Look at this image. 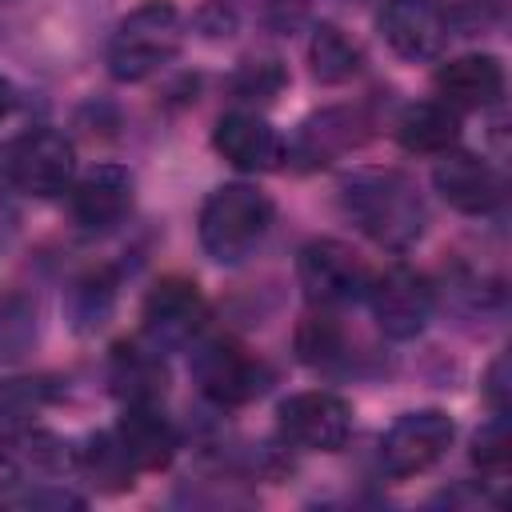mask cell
I'll list each match as a JSON object with an SVG mask.
<instances>
[{"instance_id": "e0dca14e", "label": "cell", "mask_w": 512, "mask_h": 512, "mask_svg": "<svg viewBox=\"0 0 512 512\" xmlns=\"http://www.w3.org/2000/svg\"><path fill=\"white\" fill-rule=\"evenodd\" d=\"M436 92L452 108H492L504 96V64L492 52H468L436 72Z\"/></svg>"}, {"instance_id": "484cf974", "label": "cell", "mask_w": 512, "mask_h": 512, "mask_svg": "<svg viewBox=\"0 0 512 512\" xmlns=\"http://www.w3.org/2000/svg\"><path fill=\"white\" fill-rule=\"evenodd\" d=\"M512 460V432H508V416L496 412L476 436H472V464L484 472H504Z\"/></svg>"}, {"instance_id": "1f68e13d", "label": "cell", "mask_w": 512, "mask_h": 512, "mask_svg": "<svg viewBox=\"0 0 512 512\" xmlns=\"http://www.w3.org/2000/svg\"><path fill=\"white\" fill-rule=\"evenodd\" d=\"M4 500H8V496H4V492H0V504H4Z\"/></svg>"}, {"instance_id": "52a82bcc", "label": "cell", "mask_w": 512, "mask_h": 512, "mask_svg": "<svg viewBox=\"0 0 512 512\" xmlns=\"http://www.w3.org/2000/svg\"><path fill=\"white\" fill-rule=\"evenodd\" d=\"M456 436V424L448 412L440 408H420V412H404L396 416V424L380 436V464L388 476L404 480V476H416L424 468H432L448 444Z\"/></svg>"}, {"instance_id": "f546056e", "label": "cell", "mask_w": 512, "mask_h": 512, "mask_svg": "<svg viewBox=\"0 0 512 512\" xmlns=\"http://www.w3.org/2000/svg\"><path fill=\"white\" fill-rule=\"evenodd\" d=\"M504 376H508V360L500 356V360L488 368V376H484V396L492 400L496 412H508V384H504Z\"/></svg>"}, {"instance_id": "277c9868", "label": "cell", "mask_w": 512, "mask_h": 512, "mask_svg": "<svg viewBox=\"0 0 512 512\" xmlns=\"http://www.w3.org/2000/svg\"><path fill=\"white\" fill-rule=\"evenodd\" d=\"M0 172L12 188L28 196H60L72 188L76 176V148L56 128H32L4 144Z\"/></svg>"}, {"instance_id": "4316f807", "label": "cell", "mask_w": 512, "mask_h": 512, "mask_svg": "<svg viewBox=\"0 0 512 512\" xmlns=\"http://www.w3.org/2000/svg\"><path fill=\"white\" fill-rule=\"evenodd\" d=\"M52 396L56 392H52L48 380H8V384H0V412L12 416V420H20V416L40 412Z\"/></svg>"}, {"instance_id": "30bf717a", "label": "cell", "mask_w": 512, "mask_h": 512, "mask_svg": "<svg viewBox=\"0 0 512 512\" xmlns=\"http://www.w3.org/2000/svg\"><path fill=\"white\" fill-rule=\"evenodd\" d=\"M280 436L308 452H336L352 432V408L336 392H296L276 408Z\"/></svg>"}, {"instance_id": "ba28073f", "label": "cell", "mask_w": 512, "mask_h": 512, "mask_svg": "<svg viewBox=\"0 0 512 512\" xmlns=\"http://www.w3.org/2000/svg\"><path fill=\"white\" fill-rule=\"evenodd\" d=\"M204 320H208V300L188 276H164L144 296V340L160 352L192 344Z\"/></svg>"}, {"instance_id": "9a60e30c", "label": "cell", "mask_w": 512, "mask_h": 512, "mask_svg": "<svg viewBox=\"0 0 512 512\" xmlns=\"http://www.w3.org/2000/svg\"><path fill=\"white\" fill-rule=\"evenodd\" d=\"M72 216L80 228H112L124 220V212L132 208V172L120 164H96L92 172H84L72 188Z\"/></svg>"}, {"instance_id": "2e32d148", "label": "cell", "mask_w": 512, "mask_h": 512, "mask_svg": "<svg viewBox=\"0 0 512 512\" xmlns=\"http://www.w3.org/2000/svg\"><path fill=\"white\" fill-rule=\"evenodd\" d=\"M112 432L124 444V452L136 464V472L168 468L172 456H176V448H180V436H176L172 420L156 404H128L124 416H120V424Z\"/></svg>"}, {"instance_id": "44dd1931", "label": "cell", "mask_w": 512, "mask_h": 512, "mask_svg": "<svg viewBox=\"0 0 512 512\" xmlns=\"http://www.w3.org/2000/svg\"><path fill=\"white\" fill-rule=\"evenodd\" d=\"M76 468L100 488V492H124V488H132L136 480V464L128 460V452H124V444L116 440V432H96L84 448H80V456H76Z\"/></svg>"}, {"instance_id": "5b68a950", "label": "cell", "mask_w": 512, "mask_h": 512, "mask_svg": "<svg viewBox=\"0 0 512 512\" xmlns=\"http://www.w3.org/2000/svg\"><path fill=\"white\" fill-rule=\"evenodd\" d=\"M296 280H300L308 304H316V308L352 304L372 284L364 260L344 240H332V236L308 240L300 248V256H296Z\"/></svg>"}, {"instance_id": "9c48e42d", "label": "cell", "mask_w": 512, "mask_h": 512, "mask_svg": "<svg viewBox=\"0 0 512 512\" xmlns=\"http://www.w3.org/2000/svg\"><path fill=\"white\" fill-rule=\"evenodd\" d=\"M368 300H372V316H376L380 332L392 336V340L420 336L432 320V308H436L432 284L408 264H392L380 280H372Z\"/></svg>"}, {"instance_id": "7c38bea8", "label": "cell", "mask_w": 512, "mask_h": 512, "mask_svg": "<svg viewBox=\"0 0 512 512\" xmlns=\"http://www.w3.org/2000/svg\"><path fill=\"white\" fill-rule=\"evenodd\" d=\"M388 48L404 60H432L448 44V16L436 0H388L380 12Z\"/></svg>"}, {"instance_id": "8fae6325", "label": "cell", "mask_w": 512, "mask_h": 512, "mask_svg": "<svg viewBox=\"0 0 512 512\" xmlns=\"http://www.w3.org/2000/svg\"><path fill=\"white\" fill-rule=\"evenodd\" d=\"M432 184L436 192L444 196V204H452L456 212L464 216H484L500 204L504 196V184L496 176V168L476 156V152H460V148H448L440 152L436 168H432Z\"/></svg>"}, {"instance_id": "ac0fdd59", "label": "cell", "mask_w": 512, "mask_h": 512, "mask_svg": "<svg viewBox=\"0 0 512 512\" xmlns=\"http://www.w3.org/2000/svg\"><path fill=\"white\" fill-rule=\"evenodd\" d=\"M108 384L124 404H160L168 392V368L160 348L144 344H116L108 360Z\"/></svg>"}, {"instance_id": "d6a6232c", "label": "cell", "mask_w": 512, "mask_h": 512, "mask_svg": "<svg viewBox=\"0 0 512 512\" xmlns=\"http://www.w3.org/2000/svg\"><path fill=\"white\" fill-rule=\"evenodd\" d=\"M0 4H4V0H0Z\"/></svg>"}, {"instance_id": "4fadbf2b", "label": "cell", "mask_w": 512, "mask_h": 512, "mask_svg": "<svg viewBox=\"0 0 512 512\" xmlns=\"http://www.w3.org/2000/svg\"><path fill=\"white\" fill-rule=\"evenodd\" d=\"M212 148L240 172H272L284 164V136L256 112H228L212 132Z\"/></svg>"}, {"instance_id": "7a4b0ae2", "label": "cell", "mask_w": 512, "mask_h": 512, "mask_svg": "<svg viewBox=\"0 0 512 512\" xmlns=\"http://www.w3.org/2000/svg\"><path fill=\"white\" fill-rule=\"evenodd\" d=\"M272 228V200L256 184H220L200 208V244L216 264H240Z\"/></svg>"}, {"instance_id": "603a6c76", "label": "cell", "mask_w": 512, "mask_h": 512, "mask_svg": "<svg viewBox=\"0 0 512 512\" xmlns=\"http://www.w3.org/2000/svg\"><path fill=\"white\" fill-rule=\"evenodd\" d=\"M36 336H40L36 304L20 292L0 296V360H20L24 352H32Z\"/></svg>"}, {"instance_id": "5bb4252c", "label": "cell", "mask_w": 512, "mask_h": 512, "mask_svg": "<svg viewBox=\"0 0 512 512\" xmlns=\"http://www.w3.org/2000/svg\"><path fill=\"white\" fill-rule=\"evenodd\" d=\"M0 468L20 480H48L64 476L76 468V452L64 436L36 428V424H16L0 432Z\"/></svg>"}, {"instance_id": "6da1fadb", "label": "cell", "mask_w": 512, "mask_h": 512, "mask_svg": "<svg viewBox=\"0 0 512 512\" xmlns=\"http://www.w3.org/2000/svg\"><path fill=\"white\" fill-rule=\"evenodd\" d=\"M340 200H344V212L352 216V224L380 248L404 252L424 236L428 212H424L416 184L404 172H392V168L352 172L340 184Z\"/></svg>"}, {"instance_id": "d4e9b609", "label": "cell", "mask_w": 512, "mask_h": 512, "mask_svg": "<svg viewBox=\"0 0 512 512\" xmlns=\"http://www.w3.org/2000/svg\"><path fill=\"white\" fill-rule=\"evenodd\" d=\"M296 352L304 364H316V368H332L340 356H344V332L332 316H308L300 328H296Z\"/></svg>"}, {"instance_id": "cb8c5ba5", "label": "cell", "mask_w": 512, "mask_h": 512, "mask_svg": "<svg viewBox=\"0 0 512 512\" xmlns=\"http://www.w3.org/2000/svg\"><path fill=\"white\" fill-rule=\"evenodd\" d=\"M356 140H360V132H356V116H348V112H324L320 120H308V124H304L300 156L312 160V164H324L328 156L352 148Z\"/></svg>"}, {"instance_id": "f1b7e54d", "label": "cell", "mask_w": 512, "mask_h": 512, "mask_svg": "<svg viewBox=\"0 0 512 512\" xmlns=\"http://www.w3.org/2000/svg\"><path fill=\"white\" fill-rule=\"evenodd\" d=\"M196 24H200V32H208V36H232L236 16H232V8H224V4H208V8L196 12Z\"/></svg>"}, {"instance_id": "d6986e66", "label": "cell", "mask_w": 512, "mask_h": 512, "mask_svg": "<svg viewBox=\"0 0 512 512\" xmlns=\"http://www.w3.org/2000/svg\"><path fill=\"white\" fill-rule=\"evenodd\" d=\"M396 140L404 152H416V156H440L448 148H456L460 140V116L452 104L444 100H420V104H408L396 120Z\"/></svg>"}, {"instance_id": "ffe728a7", "label": "cell", "mask_w": 512, "mask_h": 512, "mask_svg": "<svg viewBox=\"0 0 512 512\" xmlns=\"http://www.w3.org/2000/svg\"><path fill=\"white\" fill-rule=\"evenodd\" d=\"M308 64H312V76L320 84H344L364 68V52L344 28L320 24L308 40Z\"/></svg>"}, {"instance_id": "8992f818", "label": "cell", "mask_w": 512, "mask_h": 512, "mask_svg": "<svg viewBox=\"0 0 512 512\" xmlns=\"http://www.w3.org/2000/svg\"><path fill=\"white\" fill-rule=\"evenodd\" d=\"M192 376H196L200 392L220 408H236V404L256 400L272 380L268 364L256 360L248 348H240L236 340L200 344L192 356Z\"/></svg>"}, {"instance_id": "83f0119b", "label": "cell", "mask_w": 512, "mask_h": 512, "mask_svg": "<svg viewBox=\"0 0 512 512\" xmlns=\"http://www.w3.org/2000/svg\"><path fill=\"white\" fill-rule=\"evenodd\" d=\"M284 88V68L276 60H260V64H248L236 80V92L244 100H272L276 92Z\"/></svg>"}, {"instance_id": "4dcf8cb0", "label": "cell", "mask_w": 512, "mask_h": 512, "mask_svg": "<svg viewBox=\"0 0 512 512\" xmlns=\"http://www.w3.org/2000/svg\"><path fill=\"white\" fill-rule=\"evenodd\" d=\"M16 104H20V96H16L12 80H4V76H0V120H8V116L16 112Z\"/></svg>"}, {"instance_id": "7402d4cb", "label": "cell", "mask_w": 512, "mask_h": 512, "mask_svg": "<svg viewBox=\"0 0 512 512\" xmlns=\"http://www.w3.org/2000/svg\"><path fill=\"white\" fill-rule=\"evenodd\" d=\"M116 304V280L108 272H88L68 292V316L76 332H96Z\"/></svg>"}, {"instance_id": "3957f363", "label": "cell", "mask_w": 512, "mask_h": 512, "mask_svg": "<svg viewBox=\"0 0 512 512\" xmlns=\"http://www.w3.org/2000/svg\"><path fill=\"white\" fill-rule=\"evenodd\" d=\"M180 44H184L180 12L168 0H144L116 24L108 40V72L124 84L148 80L176 60Z\"/></svg>"}]
</instances>
